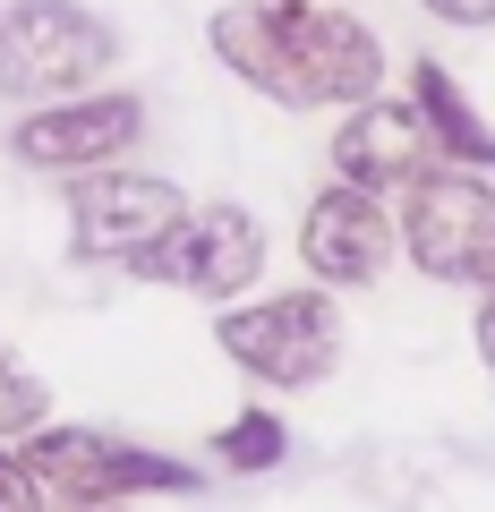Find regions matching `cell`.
I'll return each instance as SVG.
<instances>
[{"mask_svg": "<svg viewBox=\"0 0 495 512\" xmlns=\"http://www.w3.org/2000/svg\"><path fill=\"white\" fill-rule=\"evenodd\" d=\"M214 60L282 111H342L385 86V35L333 0H222L205 18Z\"/></svg>", "mask_w": 495, "mask_h": 512, "instance_id": "6da1fadb", "label": "cell"}, {"mask_svg": "<svg viewBox=\"0 0 495 512\" xmlns=\"http://www.w3.org/2000/svg\"><path fill=\"white\" fill-rule=\"evenodd\" d=\"M129 274L197 299V308H231V299H248L265 282V222L248 205H231V197H205L137 256Z\"/></svg>", "mask_w": 495, "mask_h": 512, "instance_id": "8992f818", "label": "cell"}, {"mask_svg": "<svg viewBox=\"0 0 495 512\" xmlns=\"http://www.w3.org/2000/svg\"><path fill=\"white\" fill-rule=\"evenodd\" d=\"M333 180L350 188H376V197H393V188H410L427 163H436V146H427V120L410 94H359V103H342V128H333Z\"/></svg>", "mask_w": 495, "mask_h": 512, "instance_id": "30bf717a", "label": "cell"}, {"mask_svg": "<svg viewBox=\"0 0 495 512\" xmlns=\"http://www.w3.org/2000/svg\"><path fill=\"white\" fill-rule=\"evenodd\" d=\"M419 9L453 35H495V0H419Z\"/></svg>", "mask_w": 495, "mask_h": 512, "instance_id": "5bb4252c", "label": "cell"}, {"mask_svg": "<svg viewBox=\"0 0 495 512\" xmlns=\"http://www.w3.org/2000/svg\"><path fill=\"white\" fill-rule=\"evenodd\" d=\"M205 453H214V470H231V478H265V470L291 461V427H282L274 402H248V410H231V419L205 436Z\"/></svg>", "mask_w": 495, "mask_h": 512, "instance_id": "7c38bea8", "label": "cell"}, {"mask_svg": "<svg viewBox=\"0 0 495 512\" xmlns=\"http://www.w3.org/2000/svg\"><path fill=\"white\" fill-rule=\"evenodd\" d=\"M60 188H69V256L77 265H120V274L188 214V188L163 180V171H137V163L77 171Z\"/></svg>", "mask_w": 495, "mask_h": 512, "instance_id": "ba28073f", "label": "cell"}, {"mask_svg": "<svg viewBox=\"0 0 495 512\" xmlns=\"http://www.w3.org/2000/svg\"><path fill=\"white\" fill-rule=\"evenodd\" d=\"M410 103H419L427 120V146H436V163H470V171H495V128L487 111L461 94V77L444 69V60H410Z\"/></svg>", "mask_w": 495, "mask_h": 512, "instance_id": "8fae6325", "label": "cell"}, {"mask_svg": "<svg viewBox=\"0 0 495 512\" xmlns=\"http://www.w3.org/2000/svg\"><path fill=\"white\" fill-rule=\"evenodd\" d=\"M120 35L86 0H9L0 9V103H60V94L111 86Z\"/></svg>", "mask_w": 495, "mask_h": 512, "instance_id": "5b68a950", "label": "cell"}, {"mask_svg": "<svg viewBox=\"0 0 495 512\" xmlns=\"http://www.w3.org/2000/svg\"><path fill=\"white\" fill-rule=\"evenodd\" d=\"M0 9H9V0H0Z\"/></svg>", "mask_w": 495, "mask_h": 512, "instance_id": "e0dca14e", "label": "cell"}, {"mask_svg": "<svg viewBox=\"0 0 495 512\" xmlns=\"http://www.w3.org/2000/svg\"><path fill=\"white\" fill-rule=\"evenodd\" d=\"M137 137H146V94L129 86H86V94H60V103H26L9 120V163L43 171V180H77V171H103V163H129Z\"/></svg>", "mask_w": 495, "mask_h": 512, "instance_id": "52a82bcc", "label": "cell"}, {"mask_svg": "<svg viewBox=\"0 0 495 512\" xmlns=\"http://www.w3.org/2000/svg\"><path fill=\"white\" fill-rule=\"evenodd\" d=\"M470 342H478V367L495 376V291H478V316H470Z\"/></svg>", "mask_w": 495, "mask_h": 512, "instance_id": "2e32d148", "label": "cell"}, {"mask_svg": "<svg viewBox=\"0 0 495 512\" xmlns=\"http://www.w3.org/2000/svg\"><path fill=\"white\" fill-rule=\"evenodd\" d=\"M0 512H35V478H26V461H18L9 436H0Z\"/></svg>", "mask_w": 495, "mask_h": 512, "instance_id": "9a60e30c", "label": "cell"}, {"mask_svg": "<svg viewBox=\"0 0 495 512\" xmlns=\"http://www.w3.org/2000/svg\"><path fill=\"white\" fill-rule=\"evenodd\" d=\"M214 342L265 393H308L342 367L350 325H342V291L308 282V291H248L231 308H214Z\"/></svg>", "mask_w": 495, "mask_h": 512, "instance_id": "3957f363", "label": "cell"}, {"mask_svg": "<svg viewBox=\"0 0 495 512\" xmlns=\"http://www.w3.org/2000/svg\"><path fill=\"white\" fill-rule=\"evenodd\" d=\"M18 461H26V478H35L43 512H103V504H146V495L188 504V495H205L197 461L163 453V444H129V436H111V427L43 419L35 436H18Z\"/></svg>", "mask_w": 495, "mask_h": 512, "instance_id": "7a4b0ae2", "label": "cell"}, {"mask_svg": "<svg viewBox=\"0 0 495 512\" xmlns=\"http://www.w3.org/2000/svg\"><path fill=\"white\" fill-rule=\"evenodd\" d=\"M43 419H52V384H43L35 367L18 359V350L0 342V436L18 444V436H35Z\"/></svg>", "mask_w": 495, "mask_h": 512, "instance_id": "4fadbf2b", "label": "cell"}, {"mask_svg": "<svg viewBox=\"0 0 495 512\" xmlns=\"http://www.w3.org/2000/svg\"><path fill=\"white\" fill-rule=\"evenodd\" d=\"M393 256H402V231H393V205L376 188L333 180L308 197V214H299V265H308V282H325V291H376L393 274Z\"/></svg>", "mask_w": 495, "mask_h": 512, "instance_id": "9c48e42d", "label": "cell"}, {"mask_svg": "<svg viewBox=\"0 0 495 512\" xmlns=\"http://www.w3.org/2000/svg\"><path fill=\"white\" fill-rule=\"evenodd\" d=\"M393 231H402L410 274L444 291H495V171L427 163L410 188H393Z\"/></svg>", "mask_w": 495, "mask_h": 512, "instance_id": "277c9868", "label": "cell"}]
</instances>
